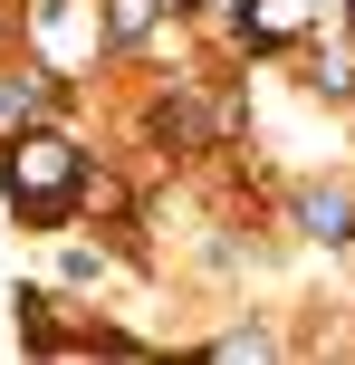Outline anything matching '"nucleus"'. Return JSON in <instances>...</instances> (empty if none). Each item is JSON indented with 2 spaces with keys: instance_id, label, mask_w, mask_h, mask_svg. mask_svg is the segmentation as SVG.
I'll return each instance as SVG.
<instances>
[{
  "instance_id": "nucleus-1",
  "label": "nucleus",
  "mask_w": 355,
  "mask_h": 365,
  "mask_svg": "<svg viewBox=\"0 0 355 365\" xmlns=\"http://www.w3.org/2000/svg\"><path fill=\"white\" fill-rule=\"evenodd\" d=\"M68 182H77V154L68 145H10V192H29V212L38 221H58V202H68Z\"/></svg>"
},
{
  "instance_id": "nucleus-2",
  "label": "nucleus",
  "mask_w": 355,
  "mask_h": 365,
  "mask_svg": "<svg viewBox=\"0 0 355 365\" xmlns=\"http://www.w3.org/2000/svg\"><path fill=\"white\" fill-rule=\"evenodd\" d=\"M154 29V0H115V38H144Z\"/></svg>"
}]
</instances>
